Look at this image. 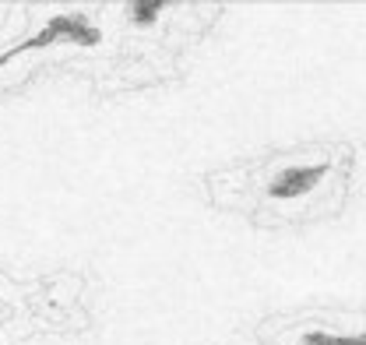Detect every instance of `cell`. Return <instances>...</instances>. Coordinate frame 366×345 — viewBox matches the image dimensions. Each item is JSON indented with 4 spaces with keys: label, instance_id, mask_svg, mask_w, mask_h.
I'll list each match as a JSON object with an SVG mask.
<instances>
[{
    "label": "cell",
    "instance_id": "cell-1",
    "mask_svg": "<svg viewBox=\"0 0 366 345\" xmlns=\"http://www.w3.org/2000/svg\"><path fill=\"white\" fill-rule=\"evenodd\" d=\"M324 176V166H314V170H299V172H289L285 180H278L272 187V197H299V194H306L317 180Z\"/></svg>",
    "mask_w": 366,
    "mask_h": 345
},
{
    "label": "cell",
    "instance_id": "cell-2",
    "mask_svg": "<svg viewBox=\"0 0 366 345\" xmlns=\"http://www.w3.org/2000/svg\"><path fill=\"white\" fill-rule=\"evenodd\" d=\"M159 7H162V4H131V14H134L138 25H152V21L159 18Z\"/></svg>",
    "mask_w": 366,
    "mask_h": 345
}]
</instances>
